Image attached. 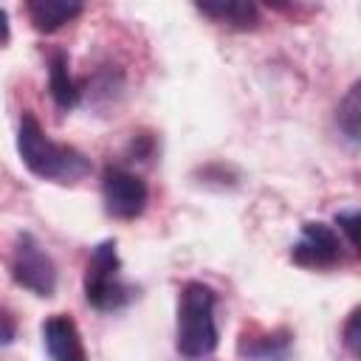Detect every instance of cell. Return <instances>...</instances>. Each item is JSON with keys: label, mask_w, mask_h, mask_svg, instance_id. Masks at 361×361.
<instances>
[{"label": "cell", "mask_w": 361, "mask_h": 361, "mask_svg": "<svg viewBox=\"0 0 361 361\" xmlns=\"http://www.w3.org/2000/svg\"><path fill=\"white\" fill-rule=\"evenodd\" d=\"M290 259L302 268H333L344 259V243L333 226L310 220L302 226V234L290 248Z\"/></svg>", "instance_id": "6"}, {"label": "cell", "mask_w": 361, "mask_h": 361, "mask_svg": "<svg viewBox=\"0 0 361 361\" xmlns=\"http://www.w3.org/2000/svg\"><path fill=\"white\" fill-rule=\"evenodd\" d=\"M336 226H338V231L344 234L347 245L355 251V248H358V212H355V209L338 212V214H336Z\"/></svg>", "instance_id": "13"}, {"label": "cell", "mask_w": 361, "mask_h": 361, "mask_svg": "<svg viewBox=\"0 0 361 361\" xmlns=\"http://www.w3.org/2000/svg\"><path fill=\"white\" fill-rule=\"evenodd\" d=\"M358 338H361L358 336V307H353V313L347 316L344 330H341V341H344V347L353 358H358Z\"/></svg>", "instance_id": "14"}, {"label": "cell", "mask_w": 361, "mask_h": 361, "mask_svg": "<svg viewBox=\"0 0 361 361\" xmlns=\"http://www.w3.org/2000/svg\"><path fill=\"white\" fill-rule=\"evenodd\" d=\"M82 11H85V6L73 3V0H28L25 3V14H28L31 25L45 34L73 23Z\"/></svg>", "instance_id": "10"}, {"label": "cell", "mask_w": 361, "mask_h": 361, "mask_svg": "<svg viewBox=\"0 0 361 361\" xmlns=\"http://www.w3.org/2000/svg\"><path fill=\"white\" fill-rule=\"evenodd\" d=\"M217 293L206 282H186L178 296V333L175 347L183 358H206L217 350V322H214Z\"/></svg>", "instance_id": "2"}, {"label": "cell", "mask_w": 361, "mask_h": 361, "mask_svg": "<svg viewBox=\"0 0 361 361\" xmlns=\"http://www.w3.org/2000/svg\"><path fill=\"white\" fill-rule=\"evenodd\" d=\"M39 333H42V344H45L51 361H87L82 333L71 316H65V313L48 316L42 322Z\"/></svg>", "instance_id": "7"}, {"label": "cell", "mask_w": 361, "mask_h": 361, "mask_svg": "<svg viewBox=\"0 0 361 361\" xmlns=\"http://www.w3.org/2000/svg\"><path fill=\"white\" fill-rule=\"evenodd\" d=\"M8 271L20 288H25L42 299L54 296L56 282H59V274H56L51 254L42 248V243L31 231L17 234L14 248H11V259H8Z\"/></svg>", "instance_id": "4"}, {"label": "cell", "mask_w": 361, "mask_h": 361, "mask_svg": "<svg viewBox=\"0 0 361 361\" xmlns=\"http://www.w3.org/2000/svg\"><path fill=\"white\" fill-rule=\"evenodd\" d=\"M293 350V333L288 327L243 333L237 341V355L245 361H288Z\"/></svg>", "instance_id": "8"}, {"label": "cell", "mask_w": 361, "mask_h": 361, "mask_svg": "<svg viewBox=\"0 0 361 361\" xmlns=\"http://www.w3.org/2000/svg\"><path fill=\"white\" fill-rule=\"evenodd\" d=\"M147 197L149 189L147 183L124 169V166H107L102 175V203L104 212L116 220H135L144 209H147Z\"/></svg>", "instance_id": "5"}, {"label": "cell", "mask_w": 361, "mask_h": 361, "mask_svg": "<svg viewBox=\"0 0 361 361\" xmlns=\"http://www.w3.org/2000/svg\"><path fill=\"white\" fill-rule=\"evenodd\" d=\"M358 90H361V85L355 82V85L347 90V96L341 99L338 116H336L338 130L344 133V138H347L353 147L358 144V133H361V99H358Z\"/></svg>", "instance_id": "12"}, {"label": "cell", "mask_w": 361, "mask_h": 361, "mask_svg": "<svg viewBox=\"0 0 361 361\" xmlns=\"http://www.w3.org/2000/svg\"><path fill=\"white\" fill-rule=\"evenodd\" d=\"M197 11L223 23V25H231V28H257L259 23V8L254 3H245V0H220V3H197Z\"/></svg>", "instance_id": "11"}, {"label": "cell", "mask_w": 361, "mask_h": 361, "mask_svg": "<svg viewBox=\"0 0 361 361\" xmlns=\"http://www.w3.org/2000/svg\"><path fill=\"white\" fill-rule=\"evenodd\" d=\"M85 299L96 310H121L135 299V288L121 279V259L116 240H102L93 245L85 268Z\"/></svg>", "instance_id": "3"}, {"label": "cell", "mask_w": 361, "mask_h": 361, "mask_svg": "<svg viewBox=\"0 0 361 361\" xmlns=\"http://www.w3.org/2000/svg\"><path fill=\"white\" fill-rule=\"evenodd\" d=\"M48 93L56 102L59 110H73L85 93V85L71 73L68 65V54L65 51H54L51 62H48Z\"/></svg>", "instance_id": "9"}, {"label": "cell", "mask_w": 361, "mask_h": 361, "mask_svg": "<svg viewBox=\"0 0 361 361\" xmlns=\"http://www.w3.org/2000/svg\"><path fill=\"white\" fill-rule=\"evenodd\" d=\"M14 338H17V319L6 307H0V347H8Z\"/></svg>", "instance_id": "15"}, {"label": "cell", "mask_w": 361, "mask_h": 361, "mask_svg": "<svg viewBox=\"0 0 361 361\" xmlns=\"http://www.w3.org/2000/svg\"><path fill=\"white\" fill-rule=\"evenodd\" d=\"M17 152L31 175H37L42 180H54V183H79L93 169L90 158L85 152H79L71 144H59V141L48 138V133L42 130L37 116L28 110L20 116Z\"/></svg>", "instance_id": "1"}, {"label": "cell", "mask_w": 361, "mask_h": 361, "mask_svg": "<svg viewBox=\"0 0 361 361\" xmlns=\"http://www.w3.org/2000/svg\"><path fill=\"white\" fill-rule=\"evenodd\" d=\"M8 34H11V28H8V11L0 8V48L8 42Z\"/></svg>", "instance_id": "16"}]
</instances>
